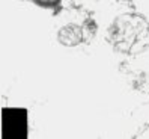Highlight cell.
<instances>
[{
    "instance_id": "cell-1",
    "label": "cell",
    "mask_w": 149,
    "mask_h": 139,
    "mask_svg": "<svg viewBox=\"0 0 149 139\" xmlns=\"http://www.w3.org/2000/svg\"><path fill=\"white\" fill-rule=\"evenodd\" d=\"M38 3H41V5H54L57 0H36Z\"/></svg>"
}]
</instances>
